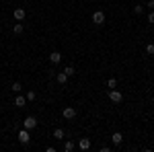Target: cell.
Here are the masks:
<instances>
[{
    "label": "cell",
    "mask_w": 154,
    "mask_h": 152,
    "mask_svg": "<svg viewBox=\"0 0 154 152\" xmlns=\"http://www.w3.org/2000/svg\"><path fill=\"white\" fill-rule=\"evenodd\" d=\"M12 17H14V21H21V23H23L25 17H27V11H25L23 6H17V8L12 11Z\"/></svg>",
    "instance_id": "4"
},
{
    "label": "cell",
    "mask_w": 154,
    "mask_h": 152,
    "mask_svg": "<svg viewBox=\"0 0 154 152\" xmlns=\"http://www.w3.org/2000/svg\"><path fill=\"white\" fill-rule=\"evenodd\" d=\"M68 78H70V76H68L66 72H58V74H56V80H58L60 84H66V82H68Z\"/></svg>",
    "instance_id": "11"
},
{
    "label": "cell",
    "mask_w": 154,
    "mask_h": 152,
    "mask_svg": "<svg viewBox=\"0 0 154 152\" xmlns=\"http://www.w3.org/2000/svg\"><path fill=\"white\" fill-rule=\"evenodd\" d=\"M134 12H136V14H142L144 12V4H136V6H134Z\"/></svg>",
    "instance_id": "18"
},
{
    "label": "cell",
    "mask_w": 154,
    "mask_h": 152,
    "mask_svg": "<svg viewBox=\"0 0 154 152\" xmlns=\"http://www.w3.org/2000/svg\"><path fill=\"white\" fill-rule=\"evenodd\" d=\"M148 23L154 25V11H152V12H148Z\"/></svg>",
    "instance_id": "21"
},
{
    "label": "cell",
    "mask_w": 154,
    "mask_h": 152,
    "mask_svg": "<svg viewBox=\"0 0 154 152\" xmlns=\"http://www.w3.org/2000/svg\"><path fill=\"white\" fill-rule=\"evenodd\" d=\"M23 128H25V129H29V132H31V129H35V128H37V119H35L33 115L25 117V119H23Z\"/></svg>",
    "instance_id": "2"
},
{
    "label": "cell",
    "mask_w": 154,
    "mask_h": 152,
    "mask_svg": "<svg viewBox=\"0 0 154 152\" xmlns=\"http://www.w3.org/2000/svg\"><path fill=\"white\" fill-rule=\"evenodd\" d=\"M91 146H93V142H91V138H80V140H78V148H80L82 152L91 150Z\"/></svg>",
    "instance_id": "6"
},
{
    "label": "cell",
    "mask_w": 154,
    "mask_h": 152,
    "mask_svg": "<svg viewBox=\"0 0 154 152\" xmlns=\"http://www.w3.org/2000/svg\"><path fill=\"white\" fill-rule=\"evenodd\" d=\"M66 74H68V76H74V74H76V70H74V68H72V66H66Z\"/></svg>",
    "instance_id": "20"
},
{
    "label": "cell",
    "mask_w": 154,
    "mask_h": 152,
    "mask_svg": "<svg viewBox=\"0 0 154 152\" xmlns=\"http://www.w3.org/2000/svg\"><path fill=\"white\" fill-rule=\"evenodd\" d=\"M29 140H31V136H29V129H21V132H19V142H21V144H29Z\"/></svg>",
    "instance_id": "7"
},
{
    "label": "cell",
    "mask_w": 154,
    "mask_h": 152,
    "mask_svg": "<svg viewBox=\"0 0 154 152\" xmlns=\"http://www.w3.org/2000/svg\"><path fill=\"white\" fill-rule=\"evenodd\" d=\"M72 150H74V142L66 140V142H64V152H72Z\"/></svg>",
    "instance_id": "15"
},
{
    "label": "cell",
    "mask_w": 154,
    "mask_h": 152,
    "mask_svg": "<svg viewBox=\"0 0 154 152\" xmlns=\"http://www.w3.org/2000/svg\"><path fill=\"white\" fill-rule=\"evenodd\" d=\"M54 138H56V140H64V138H66V132L62 128H56L54 129Z\"/></svg>",
    "instance_id": "13"
},
{
    "label": "cell",
    "mask_w": 154,
    "mask_h": 152,
    "mask_svg": "<svg viewBox=\"0 0 154 152\" xmlns=\"http://www.w3.org/2000/svg\"><path fill=\"white\" fill-rule=\"evenodd\" d=\"M49 62H51V64H60V62H62V54H60V51H51V54H49Z\"/></svg>",
    "instance_id": "10"
},
{
    "label": "cell",
    "mask_w": 154,
    "mask_h": 152,
    "mask_svg": "<svg viewBox=\"0 0 154 152\" xmlns=\"http://www.w3.org/2000/svg\"><path fill=\"white\" fill-rule=\"evenodd\" d=\"M111 142H113V146H119V144L123 142V134H121V132H113V136H111Z\"/></svg>",
    "instance_id": "8"
},
{
    "label": "cell",
    "mask_w": 154,
    "mask_h": 152,
    "mask_svg": "<svg viewBox=\"0 0 154 152\" xmlns=\"http://www.w3.org/2000/svg\"><path fill=\"white\" fill-rule=\"evenodd\" d=\"M93 23H95L97 27L105 25V12H103V11H95V12H93Z\"/></svg>",
    "instance_id": "3"
},
{
    "label": "cell",
    "mask_w": 154,
    "mask_h": 152,
    "mask_svg": "<svg viewBox=\"0 0 154 152\" xmlns=\"http://www.w3.org/2000/svg\"><path fill=\"white\" fill-rule=\"evenodd\" d=\"M146 54L148 56H154V43H146Z\"/></svg>",
    "instance_id": "16"
},
{
    "label": "cell",
    "mask_w": 154,
    "mask_h": 152,
    "mask_svg": "<svg viewBox=\"0 0 154 152\" xmlns=\"http://www.w3.org/2000/svg\"><path fill=\"white\" fill-rule=\"evenodd\" d=\"M14 105L19 107V109H21V107H25V105H27V97H21V95L17 93V99H14Z\"/></svg>",
    "instance_id": "12"
},
{
    "label": "cell",
    "mask_w": 154,
    "mask_h": 152,
    "mask_svg": "<svg viewBox=\"0 0 154 152\" xmlns=\"http://www.w3.org/2000/svg\"><path fill=\"white\" fill-rule=\"evenodd\" d=\"M23 31H25V27H23L21 21H17V23L12 25V33H14V35H23Z\"/></svg>",
    "instance_id": "9"
},
{
    "label": "cell",
    "mask_w": 154,
    "mask_h": 152,
    "mask_svg": "<svg viewBox=\"0 0 154 152\" xmlns=\"http://www.w3.org/2000/svg\"><path fill=\"white\" fill-rule=\"evenodd\" d=\"M11 88H12V93H21V91H23V84L17 80V82H12V86H11Z\"/></svg>",
    "instance_id": "14"
},
{
    "label": "cell",
    "mask_w": 154,
    "mask_h": 152,
    "mask_svg": "<svg viewBox=\"0 0 154 152\" xmlns=\"http://www.w3.org/2000/svg\"><path fill=\"white\" fill-rule=\"evenodd\" d=\"M25 97H27V101H35V97H37V95H35V91H29V93L25 95Z\"/></svg>",
    "instance_id": "19"
},
{
    "label": "cell",
    "mask_w": 154,
    "mask_h": 152,
    "mask_svg": "<svg viewBox=\"0 0 154 152\" xmlns=\"http://www.w3.org/2000/svg\"><path fill=\"white\" fill-rule=\"evenodd\" d=\"M62 117L68 119V121H72V119L76 117V109H74V107H64V109H62Z\"/></svg>",
    "instance_id": "5"
},
{
    "label": "cell",
    "mask_w": 154,
    "mask_h": 152,
    "mask_svg": "<svg viewBox=\"0 0 154 152\" xmlns=\"http://www.w3.org/2000/svg\"><path fill=\"white\" fill-rule=\"evenodd\" d=\"M107 86H109V88H117V80H115V78H109V80H107Z\"/></svg>",
    "instance_id": "17"
},
{
    "label": "cell",
    "mask_w": 154,
    "mask_h": 152,
    "mask_svg": "<svg viewBox=\"0 0 154 152\" xmlns=\"http://www.w3.org/2000/svg\"><path fill=\"white\" fill-rule=\"evenodd\" d=\"M148 8H150V11L154 8V0H148Z\"/></svg>",
    "instance_id": "22"
},
{
    "label": "cell",
    "mask_w": 154,
    "mask_h": 152,
    "mask_svg": "<svg viewBox=\"0 0 154 152\" xmlns=\"http://www.w3.org/2000/svg\"><path fill=\"white\" fill-rule=\"evenodd\" d=\"M109 99H111V103H115V105H119V103L123 101V95L119 93L117 88H109Z\"/></svg>",
    "instance_id": "1"
}]
</instances>
